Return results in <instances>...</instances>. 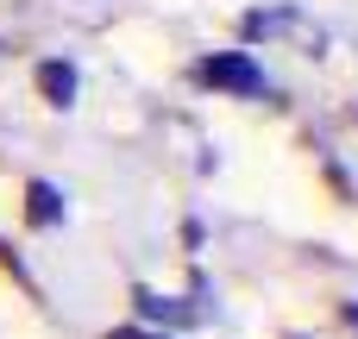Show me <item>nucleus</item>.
Segmentation results:
<instances>
[{
    "label": "nucleus",
    "instance_id": "obj_1",
    "mask_svg": "<svg viewBox=\"0 0 358 339\" xmlns=\"http://www.w3.org/2000/svg\"><path fill=\"white\" fill-rule=\"evenodd\" d=\"M201 75H208V82H220V88H239V94H258V88H264V75H258L245 57H208V63H201Z\"/></svg>",
    "mask_w": 358,
    "mask_h": 339
},
{
    "label": "nucleus",
    "instance_id": "obj_2",
    "mask_svg": "<svg viewBox=\"0 0 358 339\" xmlns=\"http://www.w3.org/2000/svg\"><path fill=\"white\" fill-rule=\"evenodd\" d=\"M38 82H44V94H57V101H69V88H76V75H69L63 63H44V75H38Z\"/></svg>",
    "mask_w": 358,
    "mask_h": 339
},
{
    "label": "nucleus",
    "instance_id": "obj_3",
    "mask_svg": "<svg viewBox=\"0 0 358 339\" xmlns=\"http://www.w3.org/2000/svg\"><path fill=\"white\" fill-rule=\"evenodd\" d=\"M352 327H358V308H352Z\"/></svg>",
    "mask_w": 358,
    "mask_h": 339
}]
</instances>
